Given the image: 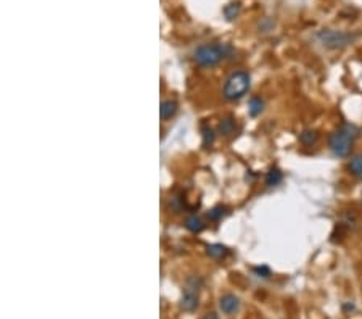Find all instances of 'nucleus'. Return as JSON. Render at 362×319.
<instances>
[{"instance_id": "1", "label": "nucleus", "mask_w": 362, "mask_h": 319, "mask_svg": "<svg viewBox=\"0 0 362 319\" xmlns=\"http://www.w3.org/2000/svg\"><path fill=\"white\" fill-rule=\"evenodd\" d=\"M232 55V47L227 44H205L195 50L194 58L203 68H211Z\"/></svg>"}, {"instance_id": "2", "label": "nucleus", "mask_w": 362, "mask_h": 319, "mask_svg": "<svg viewBox=\"0 0 362 319\" xmlns=\"http://www.w3.org/2000/svg\"><path fill=\"white\" fill-rule=\"evenodd\" d=\"M357 136H359V129L354 126V124H343V126L338 128L328 139L330 149H332L333 155L341 158L348 157L351 153L354 139Z\"/></svg>"}, {"instance_id": "3", "label": "nucleus", "mask_w": 362, "mask_h": 319, "mask_svg": "<svg viewBox=\"0 0 362 319\" xmlns=\"http://www.w3.org/2000/svg\"><path fill=\"white\" fill-rule=\"evenodd\" d=\"M359 34L352 33H344V31H333V29H322L317 34V39L320 44L327 49H343L346 45L354 44L357 41Z\"/></svg>"}, {"instance_id": "4", "label": "nucleus", "mask_w": 362, "mask_h": 319, "mask_svg": "<svg viewBox=\"0 0 362 319\" xmlns=\"http://www.w3.org/2000/svg\"><path fill=\"white\" fill-rule=\"evenodd\" d=\"M203 287V279L200 276H190L186 284H184V292H182V300H180V308L187 313L195 311L198 306V298H200V290Z\"/></svg>"}, {"instance_id": "5", "label": "nucleus", "mask_w": 362, "mask_h": 319, "mask_svg": "<svg viewBox=\"0 0 362 319\" xmlns=\"http://www.w3.org/2000/svg\"><path fill=\"white\" fill-rule=\"evenodd\" d=\"M250 74L245 71H237L229 77L224 84V97L227 100L242 98L250 89Z\"/></svg>"}, {"instance_id": "6", "label": "nucleus", "mask_w": 362, "mask_h": 319, "mask_svg": "<svg viewBox=\"0 0 362 319\" xmlns=\"http://www.w3.org/2000/svg\"><path fill=\"white\" fill-rule=\"evenodd\" d=\"M219 308L222 309V313L234 314V313H237V311H238V308H240V300H238L235 295L227 293V295H224V297L219 300Z\"/></svg>"}, {"instance_id": "7", "label": "nucleus", "mask_w": 362, "mask_h": 319, "mask_svg": "<svg viewBox=\"0 0 362 319\" xmlns=\"http://www.w3.org/2000/svg\"><path fill=\"white\" fill-rule=\"evenodd\" d=\"M177 112V102L175 100H164L163 103H161V108H159V113H161V120H169L172 118Z\"/></svg>"}, {"instance_id": "8", "label": "nucleus", "mask_w": 362, "mask_h": 319, "mask_svg": "<svg viewBox=\"0 0 362 319\" xmlns=\"http://www.w3.org/2000/svg\"><path fill=\"white\" fill-rule=\"evenodd\" d=\"M186 228L192 232H202L205 229V224L198 216L194 215V216H189L186 220Z\"/></svg>"}, {"instance_id": "9", "label": "nucleus", "mask_w": 362, "mask_h": 319, "mask_svg": "<svg viewBox=\"0 0 362 319\" xmlns=\"http://www.w3.org/2000/svg\"><path fill=\"white\" fill-rule=\"evenodd\" d=\"M206 252H208V255L211 256V258L219 260V258H222V256L227 255V248L224 245H221V244H213V245H208Z\"/></svg>"}, {"instance_id": "10", "label": "nucleus", "mask_w": 362, "mask_h": 319, "mask_svg": "<svg viewBox=\"0 0 362 319\" xmlns=\"http://www.w3.org/2000/svg\"><path fill=\"white\" fill-rule=\"evenodd\" d=\"M349 171L357 177L362 176V155H354L349 160Z\"/></svg>"}, {"instance_id": "11", "label": "nucleus", "mask_w": 362, "mask_h": 319, "mask_svg": "<svg viewBox=\"0 0 362 319\" xmlns=\"http://www.w3.org/2000/svg\"><path fill=\"white\" fill-rule=\"evenodd\" d=\"M299 141H301L304 145H314L315 142L319 141V134L317 131H312V129H307L304 131L301 136H299Z\"/></svg>"}, {"instance_id": "12", "label": "nucleus", "mask_w": 362, "mask_h": 319, "mask_svg": "<svg viewBox=\"0 0 362 319\" xmlns=\"http://www.w3.org/2000/svg\"><path fill=\"white\" fill-rule=\"evenodd\" d=\"M280 182H282V173H280V169L272 168V169L267 173V176H266V184L271 185V187H274V185H279Z\"/></svg>"}, {"instance_id": "13", "label": "nucleus", "mask_w": 362, "mask_h": 319, "mask_svg": "<svg viewBox=\"0 0 362 319\" xmlns=\"http://www.w3.org/2000/svg\"><path fill=\"white\" fill-rule=\"evenodd\" d=\"M224 15L229 21L235 20L238 15H240V4H229L224 9Z\"/></svg>"}, {"instance_id": "14", "label": "nucleus", "mask_w": 362, "mask_h": 319, "mask_svg": "<svg viewBox=\"0 0 362 319\" xmlns=\"http://www.w3.org/2000/svg\"><path fill=\"white\" fill-rule=\"evenodd\" d=\"M234 129H235V123H234V120H230V118L222 120L221 124H219V131L224 136H230L234 132Z\"/></svg>"}, {"instance_id": "15", "label": "nucleus", "mask_w": 362, "mask_h": 319, "mask_svg": "<svg viewBox=\"0 0 362 319\" xmlns=\"http://www.w3.org/2000/svg\"><path fill=\"white\" fill-rule=\"evenodd\" d=\"M264 108V103L261 98H251L250 100V115L251 116H258L261 112H263Z\"/></svg>"}, {"instance_id": "16", "label": "nucleus", "mask_w": 362, "mask_h": 319, "mask_svg": "<svg viewBox=\"0 0 362 319\" xmlns=\"http://www.w3.org/2000/svg\"><path fill=\"white\" fill-rule=\"evenodd\" d=\"M202 132H203V145L205 147H211L213 142H214V132H213V129L208 128V126H203Z\"/></svg>"}, {"instance_id": "17", "label": "nucleus", "mask_w": 362, "mask_h": 319, "mask_svg": "<svg viewBox=\"0 0 362 319\" xmlns=\"http://www.w3.org/2000/svg\"><path fill=\"white\" fill-rule=\"evenodd\" d=\"M227 211H226V208L224 206H216V208H213L210 213H208V218H210V220H214V221H218V220H221L222 216H224Z\"/></svg>"}, {"instance_id": "18", "label": "nucleus", "mask_w": 362, "mask_h": 319, "mask_svg": "<svg viewBox=\"0 0 362 319\" xmlns=\"http://www.w3.org/2000/svg\"><path fill=\"white\" fill-rule=\"evenodd\" d=\"M203 319H219V317H218V314H214V313H208Z\"/></svg>"}, {"instance_id": "19", "label": "nucleus", "mask_w": 362, "mask_h": 319, "mask_svg": "<svg viewBox=\"0 0 362 319\" xmlns=\"http://www.w3.org/2000/svg\"><path fill=\"white\" fill-rule=\"evenodd\" d=\"M359 179H360V181H362V176H360V177H359Z\"/></svg>"}]
</instances>
